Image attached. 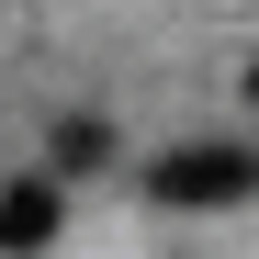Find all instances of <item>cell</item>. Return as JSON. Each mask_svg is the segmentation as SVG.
<instances>
[{
	"instance_id": "obj_1",
	"label": "cell",
	"mask_w": 259,
	"mask_h": 259,
	"mask_svg": "<svg viewBox=\"0 0 259 259\" xmlns=\"http://www.w3.org/2000/svg\"><path fill=\"white\" fill-rule=\"evenodd\" d=\"M147 192L181 203V214H226V203L259 192V158H248V147H169V158L147 169Z\"/></svg>"
},
{
	"instance_id": "obj_4",
	"label": "cell",
	"mask_w": 259,
	"mask_h": 259,
	"mask_svg": "<svg viewBox=\"0 0 259 259\" xmlns=\"http://www.w3.org/2000/svg\"><path fill=\"white\" fill-rule=\"evenodd\" d=\"M248 102H259V68H248Z\"/></svg>"
},
{
	"instance_id": "obj_2",
	"label": "cell",
	"mask_w": 259,
	"mask_h": 259,
	"mask_svg": "<svg viewBox=\"0 0 259 259\" xmlns=\"http://www.w3.org/2000/svg\"><path fill=\"white\" fill-rule=\"evenodd\" d=\"M57 214H68L57 203V169H23V181L0 192V259H34V248L57 237Z\"/></svg>"
},
{
	"instance_id": "obj_3",
	"label": "cell",
	"mask_w": 259,
	"mask_h": 259,
	"mask_svg": "<svg viewBox=\"0 0 259 259\" xmlns=\"http://www.w3.org/2000/svg\"><path fill=\"white\" fill-rule=\"evenodd\" d=\"M91 158H113L102 124H57V169H91Z\"/></svg>"
}]
</instances>
